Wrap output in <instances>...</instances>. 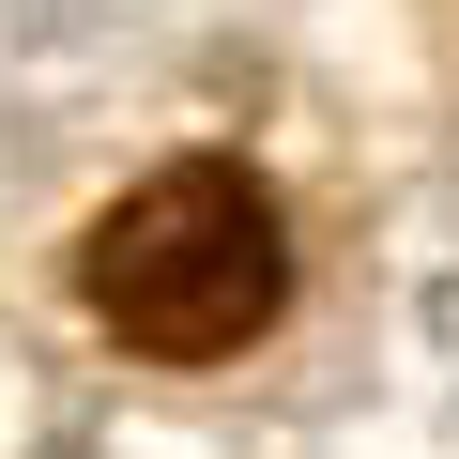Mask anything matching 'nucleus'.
<instances>
[{"mask_svg":"<svg viewBox=\"0 0 459 459\" xmlns=\"http://www.w3.org/2000/svg\"><path fill=\"white\" fill-rule=\"evenodd\" d=\"M291 291V246H276V199L246 169H153L108 230H92V322L153 368H214L246 352Z\"/></svg>","mask_w":459,"mask_h":459,"instance_id":"obj_1","label":"nucleus"}]
</instances>
